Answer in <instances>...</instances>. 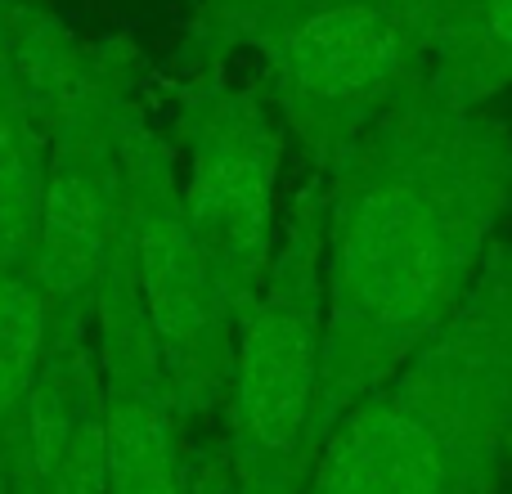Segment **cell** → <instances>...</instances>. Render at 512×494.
Masks as SVG:
<instances>
[{
	"label": "cell",
	"mask_w": 512,
	"mask_h": 494,
	"mask_svg": "<svg viewBox=\"0 0 512 494\" xmlns=\"http://www.w3.org/2000/svg\"><path fill=\"white\" fill-rule=\"evenodd\" d=\"M490 36L512 54V0H499L495 14H490Z\"/></svg>",
	"instance_id": "7a4b0ae2"
},
{
	"label": "cell",
	"mask_w": 512,
	"mask_h": 494,
	"mask_svg": "<svg viewBox=\"0 0 512 494\" xmlns=\"http://www.w3.org/2000/svg\"><path fill=\"white\" fill-rule=\"evenodd\" d=\"M396 41V18L382 14L378 5H342L301 27L292 54H297L301 77L337 95V90H360L378 81L396 59Z\"/></svg>",
	"instance_id": "6da1fadb"
}]
</instances>
